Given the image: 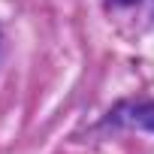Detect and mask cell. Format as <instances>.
Here are the masks:
<instances>
[{"label":"cell","instance_id":"1","mask_svg":"<svg viewBox=\"0 0 154 154\" xmlns=\"http://www.w3.org/2000/svg\"><path fill=\"white\" fill-rule=\"evenodd\" d=\"M112 124H127V127H142L154 133V100H127L115 112H109Z\"/></svg>","mask_w":154,"mask_h":154}]
</instances>
